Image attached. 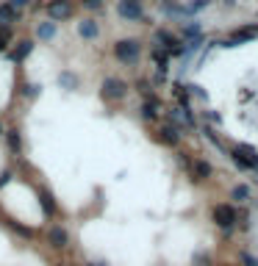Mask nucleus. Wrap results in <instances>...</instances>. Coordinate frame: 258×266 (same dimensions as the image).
Wrapping results in <instances>:
<instances>
[{
    "label": "nucleus",
    "instance_id": "aec40b11",
    "mask_svg": "<svg viewBox=\"0 0 258 266\" xmlns=\"http://www.w3.org/2000/svg\"><path fill=\"white\" fill-rule=\"evenodd\" d=\"M39 203H42V208H44V214H56V203H53V194H50V191H39Z\"/></svg>",
    "mask_w": 258,
    "mask_h": 266
},
{
    "label": "nucleus",
    "instance_id": "7ed1b4c3",
    "mask_svg": "<svg viewBox=\"0 0 258 266\" xmlns=\"http://www.w3.org/2000/svg\"><path fill=\"white\" fill-rule=\"evenodd\" d=\"M231 158L239 164L241 169H258V153H256V147H250V144H236Z\"/></svg>",
    "mask_w": 258,
    "mask_h": 266
},
{
    "label": "nucleus",
    "instance_id": "f3484780",
    "mask_svg": "<svg viewBox=\"0 0 258 266\" xmlns=\"http://www.w3.org/2000/svg\"><path fill=\"white\" fill-rule=\"evenodd\" d=\"M153 61H155V67H158V72H167V67H170V53L161 50V47H155L153 50Z\"/></svg>",
    "mask_w": 258,
    "mask_h": 266
},
{
    "label": "nucleus",
    "instance_id": "473e14b6",
    "mask_svg": "<svg viewBox=\"0 0 258 266\" xmlns=\"http://www.w3.org/2000/svg\"><path fill=\"white\" fill-rule=\"evenodd\" d=\"M89 266H108V264H106V261H92Z\"/></svg>",
    "mask_w": 258,
    "mask_h": 266
},
{
    "label": "nucleus",
    "instance_id": "6ab92c4d",
    "mask_svg": "<svg viewBox=\"0 0 258 266\" xmlns=\"http://www.w3.org/2000/svg\"><path fill=\"white\" fill-rule=\"evenodd\" d=\"M250 186H233V191H231V200L233 203H250Z\"/></svg>",
    "mask_w": 258,
    "mask_h": 266
},
{
    "label": "nucleus",
    "instance_id": "4be33fe9",
    "mask_svg": "<svg viewBox=\"0 0 258 266\" xmlns=\"http://www.w3.org/2000/svg\"><path fill=\"white\" fill-rule=\"evenodd\" d=\"M59 83L64 86V89H75V86H78V78L72 75V72H61V75H59Z\"/></svg>",
    "mask_w": 258,
    "mask_h": 266
},
{
    "label": "nucleus",
    "instance_id": "412c9836",
    "mask_svg": "<svg viewBox=\"0 0 258 266\" xmlns=\"http://www.w3.org/2000/svg\"><path fill=\"white\" fill-rule=\"evenodd\" d=\"M31 50H34V42H20V47L14 50V56H11V59H14V61H22V59H28V56H31Z\"/></svg>",
    "mask_w": 258,
    "mask_h": 266
},
{
    "label": "nucleus",
    "instance_id": "0eeeda50",
    "mask_svg": "<svg viewBox=\"0 0 258 266\" xmlns=\"http://www.w3.org/2000/svg\"><path fill=\"white\" fill-rule=\"evenodd\" d=\"M258 36V25H244V28H236L228 39L222 42V47H239L241 42H250Z\"/></svg>",
    "mask_w": 258,
    "mask_h": 266
},
{
    "label": "nucleus",
    "instance_id": "5701e85b",
    "mask_svg": "<svg viewBox=\"0 0 258 266\" xmlns=\"http://www.w3.org/2000/svg\"><path fill=\"white\" fill-rule=\"evenodd\" d=\"M175 97H178V103L181 105H186L189 103V89H183L181 83H175Z\"/></svg>",
    "mask_w": 258,
    "mask_h": 266
},
{
    "label": "nucleus",
    "instance_id": "ddd939ff",
    "mask_svg": "<svg viewBox=\"0 0 258 266\" xmlns=\"http://www.w3.org/2000/svg\"><path fill=\"white\" fill-rule=\"evenodd\" d=\"M78 34L84 36V39H97L100 28H97L95 20H81V22H78Z\"/></svg>",
    "mask_w": 258,
    "mask_h": 266
},
{
    "label": "nucleus",
    "instance_id": "f03ea898",
    "mask_svg": "<svg viewBox=\"0 0 258 266\" xmlns=\"http://www.w3.org/2000/svg\"><path fill=\"white\" fill-rule=\"evenodd\" d=\"M211 216H214L216 227H222V230H233V227H236V219H239L236 208H233V205H228V203H222V205H214Z\"/></svg>",
    "mask_w": 258,
    "mask_h": 266
},
{
    "label": "nucleus",
    "instance_id": "6e6552de",
    "mask_svg": "<svg viewBox=\"0 0 258 266\" xmlns=\"http://www.w3.org/2000/svg\"><path fill=\"white\" fill-rule=\"evenodd\" d=\"M47 14H50V20H67L72 14V3L69 0H50Z\"/></svg>",
    "mask_w": 258,
    "mask_h": 266
},
{
    "label": "nucleus",
    "instance_id": "f8f14e48",
    "mask_svg": "<svg viewBox=\"0 0 258 266\" xmlns=\"http://www.w3.org/2000/svg\"><path fill=\"white\" fill-rule=\"evenodd\" d=\"M211 164L203 161V158H197V161H192V178L194 181H206V178H211Z\"/></svg>",
    "mask_w": 258,
    "mask_h": 266
},
{
    "label": "nucleus",
    "instance_id": "39448f33",
    "mask_svg": "<svg viewBox=\"0 0 258 266\" xmlns=\"http://www.w3.org/2000/svg\"><path fill=\"white\" fill-rule=\"evenodd\" d=\"M155 42H158V47H161V50H167V53H170V56H183V50H186V47H181L178 36H175V34H170L167 28L155 31Z\"/></svg>",
    "mask_w": 258,
    "mask_h": 266
},
{
    "label": "nucleus",
    "instance_id": "2f4dec72",
    "mask_svg": "<svg viewBox=\"0 0 258 266\" xmlns=\"http://www.w3.org/2000/svg\"><path fill=\"white\" fill-rule=\"evenodd\" d=\"M222 6H225V9H233V6H236V0H222Z\"/></svg>",
    "mask_w": 258,
    "mask_h": 266
},
{
    "label": "nucleus",
    "instance_id": "cd10ccee",
    "mask_svg": "<svg viewBox=\"0 0 258 266\" xmlns=\"http://www.w3.org/2000/svg\"><path fill=\"white\" fill-rule=\"evenodd\" d=\"M241 261H244V266H258V258L250 255V252H244V255H241Z\"/></svg>",
    "mask_w": 258,
    "mask_h": 266
},
{
    "label": "nucleus",
    "instance_id": "1a4fd4ad",
    "mask_svg": "<svg viewBox=\"0 0 258 266\" xmlns=\"http://www.w3.org/2000/svg\"><path fill=\"white\" fill-rule=\"evenodd\" d=\"M170 120L178 125V128H194V120H192V114L186 105H178V108H172L170 111Z\"/></svg>",
    "mask_w": 258,
    "mask_h": 266
},
{
    "label": "nucleus",
    "instance_id": "dca6fc26",
    "mask_svg": "<svg viewBox=\"0 0 258 266\" xmlns=\"http://www.w3.org/2000/svg\"><path fill=\"white\" fill-rule=\"evenodd\" d=\"M36 36H39V39H44V42H47V39H53V36H56V20L39 22V25H36Z\"/></svg>",
    "mask_w": 258,
    "mask_h": 266
},
{
    "label": "nucleus",
    "instance_id": "f257e3e1",
    "mask_svg": "<svg viewBox=\"0 0 258 266\" xmlns=\"http://www.w3.org/2000/svg\"><path fill=\"white\" fill-rule=\"evenodd\" d=\"M114 56L122 64H136L139 56H142V44H139V39H120L114 44Z\"/></svg>",
    "mask_w": 258,
    "mask_h": 266
},
{
    "label": "nucleus",
    "instance_id": "9b49d317",
    "mask_svg": "<svg viewBox=\"0 0 258 266\" xmlns=\"http://www.w3.org/2000/svg\"><path fill=\"white\" fill-rule=\"evenodd\" d=\"M139 111H142V117H145L147 122H153V120H158V114H161V103H158L155 97H150V100H145V103H142V108H139Z\"/></svg>",
    "mask_w": 258,
    "mask_h": 266
},
{
    "label": "nucleus",
    "instance_id": "393cba45",
    "mask_svg": "<svg viewBox=\"0 0 258 266\" xmlns=\"http://www.w3.org/2000/svg\"><path fill=\"white\" fill-rule=\"evenodd\" d=\"M192 264H194V266H211V258H208V252H197Z\"/></svg>",
    "mask_w": 258,
    "mask_h": 266
},
{
    "label": "nucleus",
    "instance_id": "c756f323",
    "mask_svg": "<svg viewBox=\"0 0 258 266\" xmlns=\"http://www.w3.org/2000/svg\"><path fill=\"white\" fill-rule=\"evenodd\" d=\"M9 3H11V6H14V9H22V6H25L28 0H9Z\"/></svg>",
    "mask_w": 258,
    "mask_h": 266
},
{
    "label": "nucleus",
    "instance_id": "20e7f679",
    "mask_svg": "<svg viewBox=\"0 0 258 266\" xmlns=\"http://www.w3.org/2000/svg\"><path fill=\"white\" fill-rule=\"evenodd\" d=\"M100 95L106 100H122V97L128 95V83L122 78H106L103 86H100Z\"/></svg>",
    "mask_w": 258,
    "mask_h": 266
},
{
    "label": "nucleus",
    "instance_id": "9d476101",
    "mask_svg": "<svg viewBox=\"0 0 258 266\" xmlns=\"http://www.w3.org/2000/svg\"><path fill=\"white\" fill-rule=\"evenodd\" d=\"M155 139H158L161 144H167V147H178V142H181L178 130L172 128V125H161V128L155 130Z\"/></svg>",
    "mask_w": 258,
    "mask_h": 266
},
{
    "label": "nucleus",
    "instance_id": "a211bd4d",
    "mask_svg": "<svg viewBox=\"0 0 258 266\" xmlns=\"http://www.w3.org/2000/svg\"><path fill=\"white\" fill-rule=\"evenodd\" d=\"M183 39H192V42H200V22L189 20V22H183Z\"/></svg>",
    "mask_w": 258,
    "mask_h": 266
},
{
    "label": "nucleus",
    "instance_id": "f704fd0d",
    "mask_svg": "<svg viewBox=\"0 0 258 266\" xmlns=\"http://www.w3.org/2000/svg\"><path fill=\"white\" fill-rule=\"evenodd\" d=\"M0 133H3V128H0Z\"/></svg>",
    "mask_w": 258,
    "mask_h": 266
},
{
    "label": "nucleus",
    "instance_id": "2eb2a0df",
    "mask_svg": "<svg viewBox=\"0 0 258 266\" xmlns=\"http://www.w3.org/2000/svg\"><path fill=\"white\" fill-rule=\"evenodd\" d=\"M47 239H50V244L53 247H67V241H69V236H67V230L64 227H50V233H47Z\"/></svg>",
    "mask_w": 258,
    "mask_h": 266
},
{
    "label": "nucleus",
    "instance_id": "72a5a7b5",
    "mask_svg": "<svg viewBox=\"0 0 258 266\" xmlns=\"http://www.w3.org/2000/svg\"><path fill=\"white\" fill-rule=\"evenodd\" d=\"M6 44H9V42H6V39H0V53L6 50Z\"/></svg>",
    "mask_w": 258,
    "mask_h": 266
},
{
    "label": "nucleus",
    "instance_id": "7c9ffc66",
    "mask_svg": "<svg viewBox=\"0 0 258 266\" xmlns=\"http://www.w3.org/2000/svg\"><path fill=\"white\" fill-rule=\"evenodd\" d=\"M9 178H11L9 172H3V175H0V186H6V183H9Z\"/></svg>",
    "mask_w": 258,
    "mask_h": 266
},
{
    "label": "nucleus",
    "instance_id": "4468645a",
    "mask_svg": "<svg viewBox=\"0 0 258 266\" xmlns=\"http://www.w3.org/2000/svg\"><path fill=\"white\" fill-rule=\"evenodd\" d=\"M17 9L11 6V3H6V6H0V28H9L11 22H17Z\"/></svg>",
    "mask_w": 258,
    "mask_h": 266
},
{
    "label": "nucleus",
    "instance_id": "c85d7f7f",
    "mask_svg": "<svg viewBox=\"0 0 258 266\" xmlns=\"http://www.w3.org/2000/svg\"><path fill=\"white\" fill-rule=\"evenodd\" d=\"M84 6H86V9H100V6H103V0H84Z\"/></svg>",
    "mask_w": 258,
    "mask_h": 266
},
{
    "label": "nucleus",
    "instance_id": "bb28decb",
    "mask_svg": "<svg viewBox=\"0 0 258 266\" xmlns=\"http://www.w3.org/2000/svg\"><path fill=\"white\" fill-rule=\"evenodd\" d=\"M20 144H22V142H20V133L17 130H9V147L11 150H20Z\"/></svg>",
    "mask_w": 258,
    "mask_h": 266
},
{
    "label": "nucleus",
    "instance_id": "423d86ee",
    "mask_svg": "<svg viewBox=\"0 0 258 266\" xmlns=\"http://www.w3.org/2000/svg\"><path fill=\"white\" fill-rule=\"evenodd\" d=\"M117 11H120L122 20H133V22L145 20V6H142V0H120Z\"/></svg>",
    "mask_w": 258,
    "mask_h": 266
},
{
    "label": "nucleus",
    "instance_id": "a878e982",
    "mask_svg": "<svg viewBox=\"0 0 258 266\" xmlns=\"http://www.w3.org/2000/svg\"><path fill=\"white\" fill-rule=\"evenodd\" d=\"M42 92V86H36V83H25V89H22V95L25 97H36Z\"/></svg>",
    "mask_w": 258,
    "mask_h": 266
},
{
    "label": "nucleus",
    "instance_id": "b1692460",
    "mask_svg": "<svg viewBox=\"0 0 258 266\" xmlns=\"http://www.w3.org/2000/svg\"><path fill=\"white\" fill-rule=\"evenodd\" d=\"M136 89H139V92H142V95L147 97V100H150V97H153V86L147 83V81H136Z\"/></svg>",
    "mask_w": 258,
    "mask_h": 266
}]
</instances>
